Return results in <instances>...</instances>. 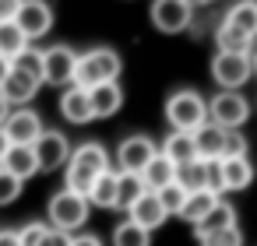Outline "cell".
<instances>
[{
	"label": "cell",
	"mask_w": 257,
	"mask_h": 246,
	"mask_svg": "<svg viewBox=\"0 0 257 246\" xmlns=\"http://www.w3.org/2000/svg\"><path fill=\"white\" fill-rule=\"evenodd\" d=\"M222 25L236 29L239 36H250V32H257V0H236V4L225 11Z\"/></svg>",
	"instance_id": "22"
},
{
	"label": "cell",
	"mask_w": 257,
	"mask_h": 246,
	"mask_svg": "<svg viewBox=\"0 0 257 246\" xmlns=\"http://www.w3.org/2000/svg\"><path fill=\"white\" fill-rule=\"evenodd\" d=\"M67 165H78V169H85V172H106L109 169V151L99 144V141H85V144H78V148H71V158H67Z\"/></svg>",
	"instance_id": "18"
},
{
	"label": "cell",
	"mask_w": 257,
	"mask_h": 246,
	"mask_svg": "<svg viewBox=\"0 0 257 246\" xmlns=\"http://www.w3.org/2000/svg\"><path fill=\"white\" fill-rule=\"evenodd\" d=\"M222 197L215 193V190H194V193H187V200H183V207H180V214L176 218H183V221H190V225H197L215 204H218Z\"/></svg>",
	"instance_id": "25"
},
{
	"label": "cell",
	"mask_w": 257,
	"mask_h": 246,
	"mask_svg": "<svg viewBox=\"0 0 257 246\" xmlns=\"http://www.w3.org/2000/svg\"><path fill=\"white\" fill-rule=\"evenodd\" d=\"M215 46H218V53H246V36H239L229 25H218L215 29Z\"/></svg>",
	"instance_id": "31"
},
{
	"label": "cell",
	"mask_w": 257,
	"mask_h": 246,
	"mask_svg": "<svg viewBox=\"0 0 257 246\" xmlns=\"http://www.w3.org/2000/svg\"><path fill=\"white\" fill-rule=\"evenodd\" d=\"M88 207H116V169H106L95 176L92 190L85 193Z\"/></svg>",
	"instance_id": "24"
},
{
	"label": "cell",
	"mask_w": 257,
	"mask_h": 246,
	"mask_svg": "<svg viewBox=\"0 0 257 246\" xmlns=\"http://www.w3.org/2000/svg\"><path fill=\"white\" fill-rule=\"evenodd\" d=\"M176 186H183L187 193L208 190V162L204 158H194L187 165H176Z\"/></svg>",
	"instance_id": "26"
},
{
	"label": "cell",
	"mask_w": 257,
	"mask_h": 246,
	"mask_svg": "<svg viewBox=\"0 0 257 246\" xmlns=\"http://www.w3.org/2000/svg\"><path fill=\"white\" fill-rule=\"evenodd\" d=\"M25 46H29V39L22 36V29H18L15 22H0V57H4V60H15Z\"/></svg>",
	"instance_id": "28"
},
{
	"label": "cell",
	"mask_w": 257,
	"mask_h": 246,
	"mask_svg": "<svg viewBox=\"0 0 257 246\" xmlns=\"http://www.w3.org/2000/svg\"><path fill=\"white\" fill-rule=\"evenodd\" d=\"M211 78L222 92H239L253 78L250 57L246 53H215L211 57Z\"/></svg>",
	"instance_id": "4"
},
{
	"label": "cell",
	"mask_w": 257,
	"mask_h": 246,
	"mask_svg": "<svg viewBox=\"0 0 257 246\" xmlns=\"http://www.w3.org/2000/svg\"><path fill=\"white\" fill-rule=\"evenodd\" d=\"M246 57H250V60H257V32H250V36H246Z\"/></svg>",
	"instance_id": "41"
},
{
	"label": "cell",
	"mask_w": 257,
	"mask_h": 246,
	"mask_svg": "<svg viewBox=\"0 0 257 246\" xmlns=\"http://www.w3.org/2000/svg\"><path fill=\"white\" fill-rule=\"evenodd\" d=\"M43 246H71V235H64V232H53L50 228V235H46V242Z\"/></svg>",
	"instance_id": "39"
},
{
	"label": "cell",
	"mask_w": 257,
	"mask_h": 246,
	"mask_svg": "<svg viewBox=\"0 0 257 246\" xmlns=\"http://www.w3.org/2000/svg\"><path fill=\"white\" fill-rule=\"evenodd\" d=\"M8 148H11V141H8V134H4V130H0V158L8 155Z\"/></svg>",
	"instance_id": "43"
},
{
	"label": "cell",
	"mask_w": 257,
	"mask_h": 246,
	"mask_svg": "<svg viewBox=\"0 0 257 246\" xmlns=\"http://www.w3.org/2000/svg\"><path fill=\"white\" fill-rule=\"evenodd\" d=\"M236 225V207L232 204H225V200H218L197 225H194V235L197 239H208V235H215V232H225V228H232Z\"/></svg>",
	"instance_id": "21"
},
{
	"label": "cell",
	"mask_w": 257,
	"mask_h": 246,
	"mask_svg": "<svg viewBox=\"0 0 257 246\" xmlns=\"http://www.w3.org/2000/svg\"><path fill=\"white\" fill-rule=\"evenodd\" d=\"M141 193H148V190H145V183H141L138 172H116V207L120 211H127Z\"/></svg>",
	"instance_id": "27"
},
{
	"label": "cell",
	"mask_w": 257,
	"mask_h": 246,
	"mask_svg": "<svg viewBox=\"0 0 257 246\" xmlns=\"http://www.w3.org/2000/svg\"><path fill=\"white\" fill-rule=\"evenodd\" d=\"M11 67H15V71H22V74H29V78H36V81L43 85V50L25 46V50L11 60Z\"/></svg>",
	"instance_id": "30"
},
{
	"label": "cell",
	"mask_w": 257,
	"mask_h": 246,
	"mask_svg": "<svg viewBox=\"0 0 257 246\" xmlns=\"http://www.w3.org/2000/svg\"><path fill=\"white\" fill-rule=\"evenodd\" d=\"M166 123L173 130L194 134L201 123H208V99L194 88H180L166 99Z\"/></svg>",
	"instance_id": "2"
},
{
	"label": "cell",
	"mask_w": 257,
	"mask_h": 246,
	"mask_svg": "<svg viewBox=\"0 0 257 246\" xmlns=\"http://www.w3.org/2000/svg\"><path fill=\"white\" fill-rule=\"evenodd\" d=\"M22 179H15L11 172H4L0 169V207H8V204H15L18 197H22Z\"/></svg>",
	"instance_id": "35"
},
{
	"label": "cell",
	"mask_w": 257,
	"mask_h": 246,
	"mask_svg": "<svg viewBox=\"0 0 257 246\" xmlns=\"http://www.w3.org/2000/svg\"><path fill=\"white\" fill-rule=\"evenodd\" d=\"M127 218L134 221V225H141L145 232H155V228H162L166 221H169V214L162 211V204H159V197L148 190V193H141L131 207H127Z\"/></svg>",
	"instance_id": "12"
},
{
	"label": "cell",
	"mask_w": 257,
	"mask_h": 246,
	"mask_svg": "<svg viewBox=\"0 0 257 246\" xmlns=\"http://www.w3.org/2000/svg\"><path fill=\"white\" fill-rule=\"evenodd\" d=\"M152 25L166 36H176V32H187L194 25V11L187 8V0H155L152 11H148Z\"/></svg>",
	"instance_id": "8"
},
{
	"label": "cell",
	"mask_w": 257,
	"mask_h": 246,
	"mask_svg": "<svg viewBox=\"0 0 257 246\" xmlns=\"http://www.w3.org/2000/svg\"><path fill=\"white\" fill-rule=\"evenodd\" d=\"M250 67H253V74H257V60H250Z\"/></svg>",
	"instance_id": "46"
},
{
	"label": "cell",
	"mask_w": 257,
	"mask_h": 246,
	"mask_svg": "<svg viewBox=\"0 0 257 246\" xmlns=\"http://www.w3.org/2000/svg\"><path fill=\"white\" fill-rule=\"evenodd\" d=\"M208 4H215V0H187V8L194 11V8H208Z\"/></svg>",
	"instance_id": "44"
},
{
	"label": "cell",
	"mask_w": 257,
	"mask_h": 246,
	"mask_svg": "<svg viewBox=\"0 0 257 246\" xmlns=\"http://www.w3.org/2000/svg\"><path fill=\"white\" fill-rule=\"evenodd\" d=\"M138 176H141L145 190H152V193H155V190H162V186H169V183L176 179V165H173L162 151H155V155L148 158V165H145Z\"/></svg>",
	"instance_id": "20"
},
{
	"label": "cell",
	"mask_w": 257,
	"mask_h": 246,
	"mask_svg": "<svg viewBox=\"0 0 257 246\" xmlns=\"http://www.w3.org/2000/svg\"><path fill=\"white\" fill-rule=\"evenodd\" d=\"M15 25L22 29V36L32 43V39H43L50 29H53V8L46 0H22V8L15 15Z\"/></svg>",
	"instance_id": "10"
},
{
	"label": "cell",
	"mask_w": 257,
	"mask_h": 246,
	"mask_svg": "<svg viewBox=\"0 0 257 246\" xmlns=\"http://www.w3.org/2000/svg\"><path fill=\"white\" fill-rule=\"evenodd\" d=\"M218 183L222 190H246L253 183V162L250 158H218Z\"/></svg>",
	"instance_id": "16"
},
{
	"label": "cell",
	"mask_w": 257,
	"mask_h": 246,
	"mask_svg": "<svg viewBox=\"0 0 257 246\" xmlns=\"http://www.w3.org/2000/svg\"><path fill=\"white\" fill-rule=\"evenodd\" d=\"M74 64H78V53L71 46L43 50V85H53V88L74 85Z\"/></svg>",
	"instance_id": "6"
},
{
	"label": "cell",
	"mask_w": 257,
	"mask_h": 246,
	"mask_svg": "<svg viewBox=\"0 0 257 246\" xmlns=\"http://www.w3.org/2000/svg\"><path fill=\"white\" fill-rule=\"evenodd\" d=\"M246 120H250V102L239 92H218L215 99H208V123L222 130H239Z\"/></svg>",
	"instance_id": "5"
},
{
	"label": "cell",
	"mask_w": 257,
	"mask_h": 246,
	"mask_svg": "<svg viewBox=\"0 0 257 246\" xmlns=\"http://www.w3.org/2000/svg\"><path fill=\"white\" fill-rule=\"evenodd\" d=\"M8 113H11V106L4 102V95H0V123H4V120H8Z\"/></svg>",
	"instance_id": "45"
},
{
	"label": "cell",
	"mask_w": 257,
	"mask_h": 246,
	"mask_svg": "<svg viewBox=\"0 0 257 246\" xmlns=\"http://www.w3.org/2000/svg\"><path fill=\"white\" fill-rule=\"evenodd\" d=\"M36 92H39V81L36 78H29V74H22V71H15L11 67V74L4 78V85H0V95H4V102L8 106H29L32 99H36Z\"/></svg>",
	"instance_id": "14"
},
{
	"label": "cell",
	"mask_w": 257,
	"mask_h": 246,
	"mask_svg": "<svg viewBox=\"0 0 257 246\" xmlns=\"http://www.w3.org/2000/svg\"><path fill=\"white\" fill-rule=\"evenodd\" d=\"M201 246H243V232H239V225H232L225 232H215V235L201 239Z\"/></svg>",
	"instance_id": "36"
},
{
	"label": "cell",
	"mask_w": 257,
	"mask_h": 246,
	"mask_svg": "<svg viewBox=\"0 0 257 246\" xmlns=\"http://www.w3.org/2000/svg\"><path fill=\"white\" fill-rule=\"evenodd\" d=\"M120 53L109 50V46H95V50H85L78 53V64H74V85L78 88H95V85H106V81H116L120 78Z\"/></svg>",
	"instance_id": "1"
},
{
	"label": "cell",
	"mask_w": 257,
	"mask_h": 246,
	"mask_svg": "<svg viewBox=\"0 0 257 246\" xmlns=\"http://www.w3.org/2000/svg\"><path fill=\"white\" fill-rule=\"evenodd\" d=\"M32 151H36L39 172H57V169H64L67 158H71V141H67V134H60V130H43V134L36 137Z\"/></svg>",
	"instance_id": "7"
},
{
	"label": "cell",
	"mask_w": 257,
	"mask_h": 246,
	"mask_svg": "<svg viewBox=\"0 0 257 246\" xmlns=\"http://www.w3.org/2000/svg\"><path fill=\"white\" fill-rule=\"evenodd\" d=\"M250 144H246V134L243 130H225V141H222V158H246Z\"/></svg>",
	"instance_id": "33"
},
{
	"label": "cell",
	"mask_w": 257,
	"mask_h": 246,
	"mask_svg": "<svg viewBox=\"0 0 257 246\" xmlns=\"http://www.w3.org/2000/svg\"><path fill=\"white\" fill-rule=\"evenodd\" d=\"M0 130L8 134L11 144H25V148H32L36 137H39L46 127H43V116H39L36 109L22 106V109H11V113H8V120L0 123Z\"/></svg>",
	"instance_id": "9"
},
{
	"label": "cell",
	"mask_w": 257,
	"mask_h": 246,
	"mask_svg": "<svg viewBox=\"0 0 257 246\" xmlns=\"http://www.w3.org/2000/svg\"><path fill=\"white\" fill-rule=\"evenodd\" d=\"M0 169L4 172H11L15 179H32L36 172H39V162H36V151L32 148H25V144H11L8 148V155L0 158Z\"/></svg>",
	"instance_id": "17"
},
{
	"label": "cell",
	"mask_w": 257,
	"mask_h": 246,
	"mask_svg": "<svg viewBox=\"0 0 257 246\" xmlns=\"http://www.w3.org/2000/svg\"><path fill=\"white\" fill-rule=\"evenodd\" d=\"M173 165H187V162H194L197 158V151H194V137L190 134H183V130H169V137L162 141V148H159Z\"/></svg>",
	"instance_id": "23"
},
{
	"label": "cell",
	"mask_w": 257,
	"mask_h": 246,
	"mask_svg": "<svg viewBox=\"0 0 257 246\" xmlns=\"http://www.w3.org/2000/svg\"><path fill=\"white\" fill-rule=\"evenodd\" d=\"M18 8H22V0H0V22H15Z\"/></svg>",
	"instance_id": "37"
},
{
	"label": "cell",
	"mask_w": 257,
	"mask_h": 246,
	"mask_svg": "<svg viewBox=\"0 0 257 246\" xmlns=\"http://www.w3.org/2000/svg\"><path fill=\"white\" fill-rule=\"evenodd\" d=\"M11 74V60H4V57H0V85H4V78Z\"/></svg>",
	"instance_id": "42"
},
{
	"label": "cell",
	"mask_w": 257,
	"mask_h": 246,
	"mask_svg": "<svg viewBox=\"0 0 257 246\" xmlns=\"http://www.w3.org/2000/svg\"><path fill=\"white\" fill-rule=\"evenodd\" d=\"M113 246H152V232H145L141 225H134L131 218H123L113 228Z\"/></svg>",
	"instance_id": "29"
},
{
	"label": "cell",
	"mask_w": 257,
	"mask_h": 246,
	"mask_svg": "<svg viewBox=\"0 0 257 246\" xmlns=\"http://www.w3.org/2000/svg\"><path fill=\"white\" fill-rule=\"evenodd\" d=\"M0 246H22L15 228H0Z\"/></svg>",
	"instance_id": "40"
},
{
	"label": "cell",
	"mask_w": 257,
	"mask_h": 246,
	"mask_svg": "<svg viewBox=\"0 0 257 246\" xmlns=\"http://www.w3.org/2000/svg\"><path fill=\"white\" fill-rule=\"evenodd\" d=\"M88 200L81 197V193H71V190H60V193H53L50 197V204H46V214H50V228L53 232H64V235H71V232H78L85 221H88Z\"/></svg>",
	"instance_id": "3"
},
{
	"label": "cell",
	"mask_w": 257,
	"mask_h": 246,
	"mask_svg": "<svg viewBox=\"0 0 257 246\" xmlns=\"http://www.w3.org/2000/svg\"><path fill=\"white\" fill-rule=\"evenodd\" d=\"M60 116L67 123H92V102H88V92L78 88V85H67L60 92Z\"/></svg>",
	"instance_id": "15"
},
{
	"label": "cell",
	"mask_w": 257,
	"mask_h": 246,
	"mask_svg": "<svg viewBox=\"0 0 257 246\" xmlns=\"http://www.w3.org/2000/svg\"><path fill=\"white\" fill-rule=\"evenodd\" d=\"M46 235H50V225H46V221H25V225L18 228V242H22V246H43Z\"/></svg>",
	"instance_id": "34"
},
{
	"label": "cell",
	"mask_w": 257,
	"mask_h": 246,
	"mask_svg": "<svg viewBox=\"0 0 257 246\" xmlns=\"http://www.w3.org/2000/svg\"><path fill=\"white\" fill-rule=\"evenodd\" d=\"M71 246H102V239L92 232H81V235H71Z\"/></svg>",
	"instance_id": "38"
},
{
	"label": "cell",
	"mask_w": 257,
	"mask_h": 246,
	"mask_svg": "<svg viewBox=\"0 0 257 246\" xmlns=\"http://www.w3.org/2000/svg\"><path fill=\"white\" fill-rule=\"evenodd\" d=\"M88 102H92V116H95V120L116 116L120 106H123V88H120V81H106V85L88 88Z\"/></svg>",
	"instance_id": "13"
},
{
	"label": "cell",
	"mask_w": 257,
	"mask_h": 246,
	"mask_svg": "<svg viewBox=\"0 0 257 246\" xmlns=\"http://www.w3.org/2000/svg\"><path fill=\"white\" fill-rule=\"evenodd\" d=\"M155 151H159L155 141L145 137V134H131V137H123V141L116 144V165H120L116 172H141Z\"/></svg>",
	"instance_id": "11"
},
{
	"label": "cell",
	"mask_w": 257,
	"mask_h": 246,
	"mask_svg": "<svg viewBox=\"0 0 257 246\" xmlns=\"http://www.w3.org/2000/svg\"><path fill=\"white\" fill-rule=\"evenodd\" d=\"M155 197H159L162 211H166V214L173 218V214H180V207H183V200H187V190H183V186H176V179H173L169 186L155 190Z\"/></svg>",
	"instance_id": "32"
},
{
	"label": "cell",
	"mask_w": 257,
	"mask_h": 246,
	"mask_svg": "<svg viewBox=\"0 0 257 246\" xmlns=\"http://www.w3.org/2000/svg\"><path fill=\"white\" fill-rule=\"evenodd\" d=\"M190 137H194V151H197V158H204V162H218V158H222V141H225V130H222V127H215V123H201Z\"/></svg>",
	"instance_id": "19"
}]
</instances>
